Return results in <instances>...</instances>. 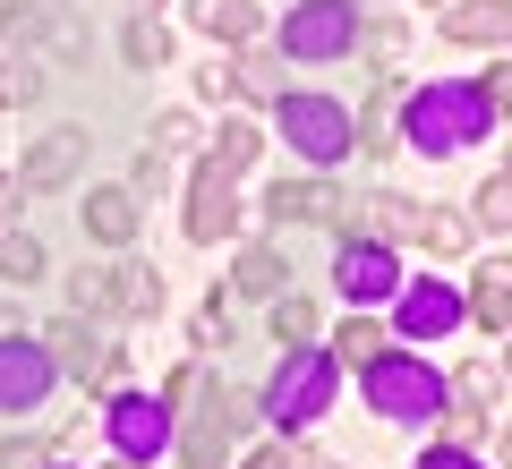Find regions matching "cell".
I'll return each mask as SVG.
<instances>
[{
  "instance_id": "obj_27",
  "label": "cell",
  "mask_w": 512,
  "mask_h": 469,
  "mask_svg": "<svg viewBox=\"0 0 512 469\" xmlns=\"http://www.w3.org/2000/svg\"><path fill=\"white\" fill-rule=\"evenodd\" d=\"M231 77H239V94H265V103H282V94H291V86H282V60H274V52H248Z\"/></svg>"
},
{
  "instance_id": "obj_40",
  "label": "cell",
  "mask_w": 512,
  "mask_h": 469,
  "mask_svg": "<svg viewBox=\"0 0 512 469\" xmlns=\"http://www.w3.org/2000/svg\"><path fill=\"white\" fill-rule=\"evenodd\" d=\"M197 94H205V103H231V94H239V77H231V69H222V60H214V69L197 77Z\"/></svg>"
},
{
  "instance_id": "obj_29",
  "label": "cell",
  "mask_w": 512,
  "mask_h": 469,
  "mask_svg": "<svg viewBox=\"0 0 512 469\" xmlns=\"http://www.w3.org/2000/svg\"><path fill=\"white\" fill-rule=\"evenodd\" d=\"M376 350H384V333L367 325V316H350V325L333 333V359H342V367H367V359H376Z\"/></svg>"
},
{
  "instance_id": "obj_2",
  "label": "cell",
  "mask_w": 512,
  "mask_h": 469,
  "mask_svg": "<svg viewBox=\"0 0 512 469\" xmlns=\"http://www.w3.org/2000/svg\"><path fill=\"white\" fill-rule=\"evenodd\" d=\"M367 401H376V418L419 427V418L444 410V376L427 359H410V350H376V359H367Z\"/></svg>"
},
{
  "instance_id": "obj_15",
  "label": "cell",
  "mask_w": 512,
  "mask_h": 469,
  "mask_svg": "<svg viewBox=\"0 0 512 469\" xmlns=\"http://www.w3.org/2000/svg\"><path fill=\"white\" fill-rule=\"evenodd\" d=\"M111 316H120V325H146V316H163V273L137 265V256H120V265H111Z\"/></svg>"
},
{
  "instance_id": "obj_34",
  "label": "cell",
  "mask_w": 512,
  "mask_h": 469,
  "mask_svg": "<svg viewBox=\"0 0 512 469\" xmlns=\"http://www.w3.org/2000/svg\"><path fill=\"white\" fill-rule=\"evenodd\" d=\"M470 214L487 222V231H512V180H504V171H495V180L478 188V205H470Z\"/></svg>"
},
{
  "instance_id": "obj_48",
  "label": "cell",
  "mask_w": 512,
  "mask_h": 469,
  "mask_svg": "<svg viewBox=\"0 0 512 469\" xmlns=\"http://www.w3.org/2000/svg\"><path fill=\"white\" fill-rule=\"evenodd\" d=\"M342 9H367V0H342Z\"/></svg>"
},
{
  "instance_id": "obj_49",
  "label": "cell",
  "mask_w": 512,
  "mask_h": 469,
  "mask_svg": "<svg viewBox=\"0 0 512 469\" xmlns=\"http://www.w3.org/2000/svg\"><path fill=\"white\" fill-rule=\"evenodd\" d=\"M504 180H512V163H504Z\"/></svg>"
},
{
  "instance_id": "obj_46",
  "label": "cell",
  "mask_w": 512,
  "mask_h": 469,
  "mask_svg": "<svg viewBox=\"0 0 512 469\" xmlns=\"http://www.w3.org/2000/svg\"><path fill=\"white\" fill-rule=\"evenodd\" d=\"M495 452H504V469H512V418H504V427H495Z\"/></svg>"
},
{
  "instance_id": "obj_3",
  "label": "cell",
  "mask_w": 512,
  "mask_h": 469,
  "mask_svg": "<svg viewBox=\"0 0 512 469\" xmlns=\"http://www.w3.org/2000/svg\"><path fill=\"white\" fill-rule=\"evenodd\" d=\"M325 410H333V359L291 342V359H282L274 384H265V418H274L282 435H299V427H316Z\"/></svg>"
},
{
  "instance_id": "obj_14",
  "label": "cell",
  "mask_w": 512,
  "mask_h": 469,
  "mask_svg": "<svg viewBox=\"0 0 512 469\" xmlns=\"http://www.w3.org/2000/svg\"><path fill=\"white\" fill-rule=\"evenodd\" d=\"M239 222V205H231V180H222L214 163L197 171V188H188V239H197V248H214L222 231H231Z\"/></svg>"
},
{
  "instance_id": "obj_26",
  "label": "cell",
  "mask_w": 512,
  "mask_h": 469,
  "mask_svg": "<svg viewBox=\"0 0 512 469\" xmlns=\"http://www.w3.org/2000/svg\"><path fill=\"white\" fill-rule=\"evenodd\" d=\"M69 307L77 316H111V265H77L69 273Z\"/></svg>"
},
{
  "instance_id": "obj_23",
  "label": "cell",
  "mask_w": 512,
  "mask_h": 469,
  "mask_svg": "<svg viewBox=\"0 0 512 469\" xmlns=\"http://www.w3.org/2000/svg\"><path fill=\"white\" fill-rule=\"evenodd\" d=\"M35 94H43V69L26 52H0V111H26Z\"/></svg>"
},
{
  "instance_id": "obj_30",
  "label": "cell",
  "mask_w": 512,
  "mask_h": 469,
  "mask_svg": "<svg viewBox=\"0 0 512 469\" xmlns=\"http://www.w3.org/2000/svg\"><path fill=\"white\" fill-rule=\"evenodd\" d=\"M444 444H461V452H478V444H487V435H495V418L487 410H453V401H444Z\"/></svg>"
},
{
  "instance_id": "obj_37",
  "label": "cell",
  "mask_w": 512,
  "mask_h": 469,
  "mask_svg": "<svg viewBox=\"0 0 512 469\" xmlns=\"http://www.w3.org/2000/svg\"><path fill=\"white\" fill-rule=\"evenodd\" d=\"M478 94H487V111H504V120H512V60H495V69L478 77Z\"/></svg>"
},
{
  "instance_id": "obj_11",
  "label": "cell",
  "mask_w": 512,
  "mask_h": 469,
  "mask_svg": "<svg viewBox=\"0 0 512 469\" xmlns=\"http://www.w3.org/2000/svg\"><path fill=\"white\" fill-rule=\"evenodd\" d=\"M43 350H52V367H60V376H77V384H94V376H103V359H111V342L94 333V316H60V325L43 333Z\"/></svg>"
},
{
  "instance_id": "obj_33",
  "label": "cell",
  "mask_w": 512,
  "mask_h": 469,
  "mask_svg": "<svg viewBox=\"0 0 512 469\" xmlns=\"http://www.w3.org/2000/svg\"><path fill=\"white\" fill-rule=\"evenodd\" d=\"M128 60H137V69H163V60H171V35H163L154 18H137V26H128Z\"/></svg>"
},
{
  "instance_id": "obj_36",
  "label": "cell",
  "mask_w": 512,
  "mask_h": 469,
  "mask_svg": "<svg viewBox=\"0 0 512 469\" xmlns=\"http://www.w3.org/2000/svg\"><path fill=\"white\" fill-rule=\"evenodd\" d=\"M367 60H376V69H384V60H402V18H376V26H367Z\"/></svg>"
},
{
  "instance_id": "obj_28",
  "label": "cell",
  "mask_w": 512,
  "mask_h": 469,
  "mask_svg": "<svg viewBox=\"0 0 512 469\" xmlns=\"http://www.w3.org/2000/svg\"><path fill=\"white\" fill-rule=\"evenodd\" d=\"M384 120H393V86L376 77V86H367V111L350 120V128H359V154H384Z\"/></svg>"
},
{
  "instance_id": "obj_39",
  "label": "cell",
  "mask_w": 512,
  "mask_h": 469,
  "mask_svg": "<svg viewBox=\"0 0 512 469\" xmlns=\"http://www.w3.org/2000/svg\"><path fill=\"white\" fill-rule=\"evenodd\" d=\"M214 342H231V316H222V299L197 316V350H214Z\"/></svg>"
},
{
  "instance_id": "obj_4",
  "label": "cell",
  "mask_w": 512,
  "mask_h": 469,
  "mask_svg": "<svg viewBox=\"0 0 512 469\" xmlns=\"http://www.w3.org/2000/svg\"><path fill=\"white\" fill-rule=\"evenodd\" d=\"M274 120H282V137H291L316 171H333V163L350 154V145H359L350 111H342V103H325V94H282V103H274Z\"/></svg>"
},
{
  "instance_id": "obj_1",
  "label": "cell",
  "mask_w": 512,
  "mask_h": 469,
  "mask_svg": "<svg viewBox=\"0 0 512 469\" xmlns=\"http://www.w3.org/2000/svg\"><path fill=\"white\" fill-rule=\"evenodd\" d=\"M487 128H495V111H487V94H478V77H427V86L402 103V137L419 145V154L487 145Z\"/></svg>"
},
{
  "instance_id": "obj_24",
  "label": "cell",
  "mask_w": 512,
  "mask_h": 469,
  "mask_svg": "<svg viewBox=\"0 0 512 469\" xmlns=\"http://www.w3.org/2000/svg\"><path fill=\"white\" fill-rule=\"evenodd\" d=\"M256 154H265V137H256L248 120H231V128L214 137V171H222V180H239V171H248Z\"/></svg>"
},
{
  "instance_id": "obj_17",
  "label": "cell",
  "mask_w": 512,
  "mask_h": 469,
  "mask_svg": "<svg viewBox=\"0 0 512 469\" xmlns=\"http://www.w3.org/2000/svg\"><path fill=\"white\" fill-rule=\"evenodd\" d=\"M461 316H478L487 333H504V325H512V265H504V256L470 273V299H461Z\"/></svg>"
},
{
  "instance_id": "obj_19",
  "label": "cell",
  "mask_w": 512,
  "mask_h": 469,
  "mask_svg": "<svg viewBox=\"0 0 512 469\" xmlns=\"http://www.w3.org/2000/svg\"><path fill=\"white\" fill-rule=\"evenodd\" d=\"M86 231L103 239V248H128V239H137V188H94L86 197Z\"/></svg>"
},
{
  "instance_id": "obj_25",
  "label": "cell",
  "mask_w": 512,
  "mask_h": 469,
  "mask_svg": "<svg viewBox=\"0 0 512 469\" xmlns=\"http://www.w3.org/2000/svg\"><path fill=\"white\" fill-rule=\"evenodd\" d=\"M419 239H427V256H461L470 248V214H444L436 205V214H419Z\"/></svg>"
},
{
  "instance_id": "obj_32",
  "label": "cell",
  "mask_w": 512,
  "mask_h": 469,
  "mask_svg": "<svg viewBox=\"0 0 512 469\" xmlns=\"http://www.w3.org/2000/svg\"><path fill=\"white\" fill-rule=\"evenodd\" d=\"M367 214H376V239H419V205L410 197H376Z\"/></svg>"
},
{
  "instance_id": "obj_45",
  "label": "cell",
  "mask_w": 512,
  "mask_h": 469,
  "mask_svg": "<svg viewBox=\"0 0 512 469\" xmlns=\"http://www.w3.org/2000/svg\"><path fill=\"white\" fill-rule=\"evenodd\" d=\"M35 461H43L35 444H0V469H35Z\"/></svg>"
},
{
  "instance_id": "obj_35",
  "label": "cell",
  "mask_w": 512,
  "mask_h": 469,
  "mask_svg": "<svg viewBox=\"0 0 512 469\" xmlns=\"http://www.w3.org/2000/svg\"><path fill=\"white\" fill-rule=\"evenodd\" d=\"M274 333L282 342H316V307L308 299H274Z\"/></svg>"
},
{
  "instance_id": "obj_22",
  "label": "cell",
  "mask_w": 512,
  "mask_h": 469,
  "mask_svg": "<svg viewBox=\"0 0 512 469\" xmlns=\"http://www.w3.org/2000/svg\"><path fill=\"white\" fill-rule=\"evenodd\" d=\"M231 290H239V299H282V256L274 248H248L239 273H231Z\"/></svg>"
},
{
  "instance_id": "obj_18",
  "label": "cell",
  "mask_w": 512,
  "mask_h": 469,
  "mask_svg": "<svg viewBox=\"0 0 512 469\" xmlns=\"http://www.w3.org/2000/svg\"><path fill=\"white\" fill-rule=\"evenodd\" d=\"M444 35L453 43H504L512 35V0H453L444 9Z\"/></svg>"
},
{
  "instance_id": "obj_44",
  "label": "cell",
  "mask_w": 512,
  "mask_h": 469,
  "mask_svg": "<svg viewBox=\"0 0 512 469\" xmlns=\"http://www.w3.org/2000/svg\"><path fill=\"white\" fill-rule=\"evenodd\" d=\"M163 180H171V163H163V154H146V163H137V197H163Z\"/></svg>"
},
{
  "instance_id": "obj_8",
  "label": "cell",
  "mask_w": 512,
  "mask_h": 469,
  "mask_svg": "<svg viewBox=\"0 0 512 469\" xmlns=\"http://www.w3.org/2000/svg\"><path fill=\"white\" fill-rule=\"evenodd\" d=\"M52 350L43 342H18V333H0V410L18 418V410H35L43 393H52Z\"/></svg>"
},
{
  "instance_id": "obj_47",
  "label": "cell",
  "mask_w": 512,
  "mask_h": 469,
  "mask_svg": "<svg viewBox=\"0 0 512 469\" xmlns=\"http://www.w3.org/2000/svg\"><path fill=\"white\" fill-rule=\"evenodd\" d=\"M137 9H163V0H137Z\"/></svg>"
},
{
  "instance_id": "obj_51",
  "label": "cell",
  "mask_w": 512,
  "mask_h": 469,
  "mask_svg": "<svg viewBox=\"0 0 512 469\" xmlns=\"http://www.w3.org/2000/svg\"><path fill=\"white\" fill-rule=\"evenodd\" d=\"M35 469H43V461H35Z\"/></svg>"
},
{
  "instance_id": "obj_10",
  "label": "cell",
  "mask_w": 512,
  "mask_h": 469,
  "mask_svg": "<svg viewBox=\"0 0 512 469\" xmlns=\"http://www.w3.org/2000/svg\"><path fill=\"white\" fill-rule=\"evenodd\" d=\"M333 282H342L359 307H376V299H393V290H402V265H393V248H384V239H359V231H350Z\"/></svg>"
},
{
  "instance_id": "obj_42",
  "label": "cell",
  "mask_w": 512,
  "mask_h": 469,
  "mask_svg": "<svg viewBox=\"0 0 512 469\" xmlns=\"http://www.w3.org/2000/svg\"><path fill=\"white\" fill-rule=\"evenodd\" d=\"M239 469H299V444H265V452H248Z\"/></svg>"
},
{
  "instance_id": "obj_41",
  "label": "cell",
  "mask_w": 512,
  "mask_h": 469,
  "mask_svg": "<svg viewBox=\"0 0 512 469\" xmlns=\"http://www.w3.org/2000/svg\"><path fill=\"white\" fill-rule=\"evenodd\" d=\"M197 137V120H188V111H163V120H154V145H188Z\"/></svg>"
},
{
  "instance_id": "obj_16",
  "label": "cell",
  "mask_w": 512,
  "mask_h": 469,
  "mask_svg": "<svg viewBox=\"0 0 512 469\" xmlns=\"http://www.w3.org/2000/svg\"><path fill=\"white\" fill-rule=\"evenodd\" d=\"M274 214L282 222H350V197L333 180H282L274 188Z\"/></svg>"
},
{
  "instance_id": "obj_6",
  "label": "cell",
  "mask_w": 512,
  "mask_h": 469,
  "mask_svg": "<svg viewBox=\"0 0 512 469\" xmlns=\"http://www.w3.org/2000/svg\"><path fill=\"white\" fill-rule=\"evenodd\" d=\"M350 43H359V9H342V0H308L282 26V52L291 60H342Z\"/></svg>"
},
{
  "instance_id": "obj_9",
  "label": "cell",
  "mask_w": 512,
  "mask_h": 469,
  "mask_svg": "<svg viewBox=\"0 0 512 469\" xmlns=\"http://www.w3.org/2000/svg\"><path fill=\"white\" fill-rule=\"evenodd\" d=\"M26 43H43L52 60H86V35H77L69 18H52L35 0H9V9H0V52H26Z\"/></svg>"
},
{
  "instance_id": "obj_38",
  "label": "cell",
  "mask_w": 512,
  "mask_h": 469,
  "mask_svg": "<svg viewBox=\"0 0 512 469\" xmlns=\"http://www.w3.org/2000/svg\"><path fill=\"white\" fill-rule=\"evenodd\" d=\"M419 469H478V452H461V444H427Z\"/></svg>"
},
{
  "instance_id": "obj_31",
  "label": "cell",
  "mask_w": 512,
  "mask_h": 469,
  "mask_svg": "<svg viewBox=\"0 0 512 469\" xmlns=\"http://www.w3.org/2000/svg\"><path fill=\"white\" fill-rule=\"evenodd\" d=\"M35 273H43V248L26 231H9L0 239V282H35Z\"/></svg>"
},
{
  "instance_id": "obj_12",
  "label": "cell",
  "mask_w": 512,
  "mask_h": 469,
  "mask_svg": "<svg viewBox=\"0 0 512 469\" xmlns=\"http://www.w3.org/2000/svg\"><path fill=\"white\" fill-rule=\"evenodd\" d=\"M453 325H461V290H444V282H410L402 290V333L410 342H444Z\"/></svg>"
},
{
  "instance_id": "obj_20",
  "label": "cell",
  "mask_w": 512,
  "mask_h": 469,
  "mask_svg": "<svg viewBox=\"0 0 512 469\" xmlns=\"http://www.w3.org/2000/svg\"><path fill=\"white\" fill-rule=\"evenodd\" d=\"M188 26L214 43H256V0H188Z\"/></svg>"
},
{
  "instance_id": "obj_43",
  "label": "cell",
  "mask_w": 512,
  "mask_h": 469,
  "mask_svg": "<svg viewBox=\"0 0 512 469\" xmlns=\"http://www.w3.org/2000/svg\"><path fill=\"white\" fill-rule=\"evenodd\" d=\"M18 205H26V180H9V171H0V239H9V222H18Z\"/></svg>"
},
{
  "instance_id": "obj_21",
  "label": "cell",
  "mask_w": 512,
  "mask_h": 469,
  "mask_svg": "<svg viewBox=\"0 0 512 469\" xmlns=\"http://www.w3.org/2000/svg\"><path fill=\"white\" fill-rule=\"evenodd\" d=\"M444 401H453V410H487V418H495V401H504V367L470 359V367H461L453 384H444Z\"/></svg>"
},
{
  "instance_id": "obj_5",
  "label": "cell",
  "mask_w": 512,
  "mask_h": 469,
  "mask_svg": "<svg viewBox=\"0 0 512 469\" xmlns=\"http://www.w3.org/2000/svg\"><path fill=\"white\" fill-rule=\"evenodd\" d=\"M239 427H248V401L197 376V418L171 427V435H180V461L188 469H222V461H231V444H239Z\"/></svg>"
},
{
  "instance_id": "obj_7",
  "label": "cell",
  "mask_w": 512,
  "mask_h": 469,
  "mask_svg": "<svg viewBox=\"0 0 512 469\" xmlns=\"http://www.w3.org/2000/svg\"><path fill=\"white\" fill-rule=\"evenodd\" d=\"M103 427H111V444H120V461H154V452L171 444V410H163V393H120Z\"/></svg>"
},
{
  "instance_id": "obj_50",
  "label": "cell",
  "mask_w": 512,
  "mask_h": 469,
  "mask_svg": "<svg viewBox=\"0 0 512 469\" xmlns=\"http://www.w3.org/2000/svg\"><path fill=\"white\" fill-rule=\"evenodd\" d=\"M504 376H512V359H504Z\"/></svg>"
},
{
  "instance_id": "obj_13",
  "label": "cell",
  "mask_w": 512,
  "mask_h": 469,
  "mask_svg": "<svg viewBox=\"0 0 512 469\" xmlns=\"http://www.w3.org/2000/svg\"><path fill=\"white\" fill-rule=\"evenodd\" d=\"M77 163H86V137H77V128H52V137L26 145V171H18V180L26 188H69Z\"/></svg>"
}]
</instances>
